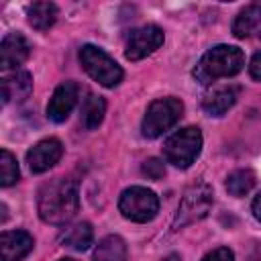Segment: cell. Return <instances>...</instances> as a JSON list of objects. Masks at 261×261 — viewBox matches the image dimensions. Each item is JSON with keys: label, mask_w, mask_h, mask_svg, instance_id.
Returning <instances> with one entry per match:
<instances>
[{"label": "cell", "mask_w": 261, "mask_h": 261, "mask_svg": "<svg viewBox=\"0 0 261 261\" xmlns=\"http://www.w3.org/2000/svg\"><path fill=\"white\" fill-rule=\"evenodd\" d=\"M202 261H234V255L228 247H218V249L210 251Z\"/></svg>", "instance_id": "23"}, {"label": "cell", "mask_w": 261, "mask_h": 261, "mask_svg": "<svg viewBox=\"0 0 261 261\" xmlns=\"http://www.w3.org/2000/svg\"><path fill=\"white\" fill-rule=\"evenodd\" d=\"M80 208L77 186L71 179H51L47 181L37 196V210L43 222L65 224L69 222Z\"/></svg>", "instance_id": "1"}, {"label": "cell", "mask_w": 261, "mask_h": 261, "mask_svg": "<svg viewBox=\"0 0 261 261\" xmlns=\"http://www.w3.org/2000/svg\"><path fill=\"white\" fill-rule=\"evenodd\" d=\"M118 210L122 212L124 218L133 222H149L157 216L159 198L143 186H133L120 194Z\"/></svg>", "instance_id": "7"}, {"label": "cell", "mask_w": 261, "mask_h": 261, "mask_svg": "<svg viewBox=\"0 0 261 261\" xmlns=\"http://www.w3.org/2000/svg\"><path fill=\"white\" fill-rule=\"evenodd\" d=\"M184 112V104L177 98H159L155 102L149 104L141 130L147 139H155L161 137L165 130H169L181 116Z\"/></svg>", "instance_id": "5"}, {"label": "cell", "mask_w": 261, "mask_h": 261, "mask_svg": "<svg viewBox=\"0 0 261 261\" xmlns=\"http://www.w3.org/2000/svg\"><path fill=\"white\" fill-rule=\"evenodd\" d=\"M259 27H261V4H251L237 14V18L232 22V33H234V37L245 39V37L253 35Z\"/></svg>", "instance_id": "15"}, {"label": "cell", "mask_w": 261, "mask_h": 261, "mask_svg": "<svg viewBox=\"0 0 261 261\" xmlns=\"http://www.w3.org/2000/svg\"><path fill=\"white\" fill-rule=\"evenodd\" d=\"M80 61H82L84 69L88 71V75L104 88H114L122 82L120 65L100 47L84 45L80 49Z\"/></svg>", "instance_id": "4"}, {"label": "cell", "mask_w": 261, "mask_h": 261, "mask_svg": "<svg viewBox=\"0 0 261 261\" xmlns=\"http://www.w3.org/2000/svg\"><path fill=\"white\" fill-rule=\"evenodd\" d=\"M249 73H251V77H253V80L261 82V51L253 55L251 65H249Z\"/></svg>", "instance_id": "24"}, {"label": "cell", "mask_w": 261, "mask_h": 261, "mask_svg": "<svg viewBox=\"0 0 261 261\" xmlns=\"http://www.w3.org/2000/svg\"><path fill=\"white\" fill-rule=\"evenodd\" d=\"M255 179L257 177H255V173L251 169H237L226 177V190H228L230 196L241 198V196H245V194H249L253 190Z\"/></svg>", "instance_id": "20"}, {"label": "cell", "mask_w": 261, "mask_h": 261, "mask_svg": "<svg viewBox=\"0 0 261 261\" xmlns=\"http://www.w3.org/2000/svg\"><path fill=\"white\" fill-rule=\"evenodd\" d=\"M200 149H202V133L196 126L179 128L163 143V155L167 163L179 169L190 167L200 155Z\"/></svg>", "instance_id": "3"}, {"label": "cell", "mask_w": 261, "mask_h": 261, "mask_svg": "<svg viewBox=\"0 0 261 261\" xmlns=\"http://www.w3.org/2000/svg\"><path fill=\"white\" fill-rule=\"evenodd\" d=\"M253 214H255V218L261 222V192L255 196V200H253Z\"/></svg>", "instance_id": "25"}, {"label": "cell", "mask_w": 261, "mask_h": 261, "mask_svg": "<svg viewBox=\"0 0 261 261\" xmlns=\"http://www.w3.org/2000/svg\"><path fill=\"white\" fill-rule=\"evenodd\" d=\"M59 261H73V259H59Z\"/></svg>", "instance_id": "26"}, {"label": "cell", "mask_w": 261, "mask_h": 261, "mask_svg": "<svg viewBox=\"0 0 261 261\" xmlns=\"http://www.w3.org/2000/svg\"><path fill=\"white\" fill-rule=\"evenodd\" d=\"M33 90V77L29 71L22 69H14L12 73H4L2 75V102H20L24 100Z\"/></svg>", "instance_id": "13"}, {"label": "cell", "mask_w": 261, "mask_h": 261, "mask_svg": "<svg viewBox=\"0 0 261 261\" xmlns=\"http://www.w3.org/2000/svg\"><path fill=\"white\" fill-rule=\"evenodd\" d=\"M143 173H145L149 179H161V177L165 175V165H163V161L151 157V159H147V161L143 163Z\"/></svg>", "instance_id": "22"}, {"label": "cell", "mask_w": 261, "mask_h": 261, "mask_svg": "<svg viewBox=\"0 0 261 261\" xmlns=\"http://www.w3.org/2000/svg\"><path fill=\"white\" fill-rule=\"evenodd\" d=\"M104 112H106V102L102 96H96V94H90L84 104H82V124L84 128L92 130L96 128L102 118H104Z\"/></svg>", "instance_id": "18"}, {"label": "cell", "mask_w": 261, "mask_h": 261, "mask_svg": "<svg viewBox=\"0 0 261 261\" xmlns=\"http://www.w3.org/2000/svg\"><path fill=\"white\" fill-rule=\"evenodd\" d=\"M237 94L239 90L234 86H224V88H216L210 94L204 96L202 100V108L210 114V116H222L234 102H237Z\"/></svg>", "instance_id": "14"}, {"label": "cell", "mask_w": 261, "mask_h": 261, "mask_svg": "<svg viewBox=\"0 0 261 261\" xmlns=\"http://www.w3.org/2000/svg\"><path fill=\"white\" fill-rule=\"evenodd\" d=\"M63 155V145L57 139H43L27 153V163L33 173H43L53 167Z\"/></svg>", "instance_id": "10"}, {"label": "cell", "mask_w": 261, "mask_h": 261, "mask_svg": "<svg viewBox=\"0 0 261 261\" xmlns=\"http://www.w3.org/2000/svg\"><path fill=\"white\" fill-rule=\"evenodd\" d=\"M33 249V237L24 230H4L0 237V261H20Z\"/></svg>", "instance_id": "12"}, {"label": "cell", "mask_w": 261, "mask_h": 261, "mask_svg": "<svg viewBox=\"0 0 261 261\" xmlns=\"http://www.w3.org/2000/svg\"><path fill=\"white\" fill-rule=\"evenodd\" d=\"M31 55V43L20 33H8L0 43V65L2 71L18 69L20 63Z\"/></svg>", "instance_id": "11"}, {"label": "cell", "mask_w": 261, "mask_h": 261, "mask_svg": "<svg viewBox=\"0 0 261 261\" xmlns=\"http://www.w3.org/2000/svg\"><path fill=\"white\" fill-rule=\"evenodd\" d=\"M210 208H212V188L206 181H198L190 186L177 206L173 228H181V226L202 220L210 212Z\"/></svg>", "instance_id": "6"}, {"label": "cell", "mask_w": 261, "mask_h": 261, "mask_svg": "<svg viewBox=\"0 0 261 261\" xmlns=\"http://www.w3.org/2000/svg\"><path fill=\"white\" fill-rule=\"evenodd\" d=\"M77 96H80V86L75 82L59 84L47 104V116L53 122H63L73 110V106L77 104Z\"/></svg>", "instance_id": "9"}, {"label": "cell", "mask_w": 261, "mask_h": 261, "mask_svg": "<svg viewBox=\"0 0 261 261\" xmlns=\"http://www.w3.org/2000/svg\"><path fill=\"white\" fill-rule=\"evenodd\" d=\"M16 179H18V163L8 149H2L0 151V184L8 188Z\"/></svg>", "instance_id": "21"}, {"label": "cell", "mask_w": 261, "mask_h": 261, "mask_svg": "<svg viewBox=\"0 0 261 261\" xmlns=\"http://www.w3.org/2000/svg\"><path fill=\"white\" fill-rule=\"evenodd\" d=\"M245 65V53L243 49L234 47V45H216L212 49H208L202 59L198 61L196 69H194V77L208 86L212 82H216L218 77H230L237 75Z\"/></svg>", "instance_id": "2"}, {"label": "cell", "mask_w": 261, "mask_h": 261, "mask_svg": "<svg viewBox=\"0 0 261 261\" xmlns=\"http://www.w3.org/2000/svg\"><path fill=\"white\" fill-rule=\"evenodd\" d=\"M29 24L37 31H47L57 20V6L53 2H35L27 10Z\"/></svg>", "instance_id": "16"}, {"label": "cell", "mask_w": 261, "mask_h": 261, "mask_svg": "<svg viewBox=\"0 0 261 261\" xmlns=\"http://www.w3.org/2000/svg\"><path fill=\"white\" fill-rule=\"evenodd\" d=\"M92 241H94V230H92V226L88 222L73 224L63 234V245H67L73 251H86L92 245Z\"/></svg>", "instance_id": "19"}, {"label": "cell", "mask_w": 261, "mask_h": 261, "mask_svg": "<svg viewBox=\"0 0 261 261\" xmlns=\"http://www.w3.org/2000/svg\"><path fill=\"white\" fill-rule=\"evenodd\" d=\"M163 45V31L157 24H145L141 29H135L126 41V59L128 61H139L153 51H157Z\"/></svg>", "instance_id": "8"}, {"label": "cell", "mask_w": 261, "mask_h": 261, "mask_svg": "<svg viewBox=\"0 0 261 261\" xmlns=\"http://www.w3.org/2000/svg\"><path fill=\"white\" fill-rule=\"evenodd\" d=\"M92 261H126V243L116 234L104 237L98 243Z\"/></svg>", "instance_id": "17"}]
</instances>
